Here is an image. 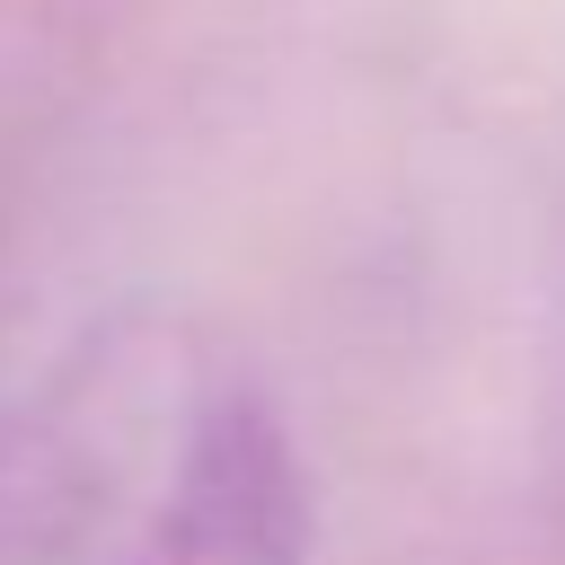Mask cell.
<instances>
[{"instance_id":"obj_1","label":"cell","mask_w":565,"mask_h":565,"mask_svg":"<svg viewBox=\"0 0 565 565\" xmlns=\"http://www.w3.org/2000/svg\"><path fill=\"white\" fill-rule=\"evenodd\" d=\"M0 565H309L265 371L185 309L79 327L0 433Z\"/></svg>"}]
</instances>
